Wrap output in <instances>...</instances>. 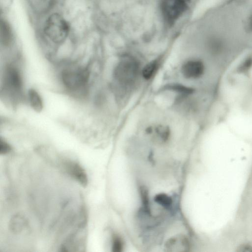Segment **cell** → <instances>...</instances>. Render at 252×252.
I'll return each instance as SVG.
<instances>
[{
    "label": "cell",
    "instance_id": "cell-8",
    "mask_svg": "<svg viewBox=\"0 0 252 252\" xmlns=\"http://www.w3.org/2000/svg\"><path fill=\"white\" fill-rule=\"evenodd\" d=\"M165 249L168 252H187L189 249V241L183 235L173 237L166 241Z\"/></svg>",
    "mask_w": 252,
    "mask_h": 252
},
{
    "label": "cell",
    "instance_id": "cell-5",
    "mask_svg": "<svg viewBox=\"0 0 252 252\" xmlns=\"http://www.w3.org/2000/svg\"><path fill=\"white\" fill-rule=\"evenodd\" d=\"M188 0H162L161 9L164 19L174 23L186 10Z\"/></svg>",
    "mask_w": 252,
    "mask_h": 252
},
{
    "label": "cell",
    "instance_id": "cell-14",
    "mask_svg": "<svg viewBox=\"0 0 252 252\" xmlns=\"http://www.w3.org/2000/svg\"><path fill=\"white\" fill-rule=\"evenodd\" d=\"M123 243L121 238L117 235L114 234L112 238V251L120 252L122 251Z\"/></svg>",
    "mask_w": 252,
    "mask_h": 252
},
{
    "label": "cell",
    "instance_id": "cell-10",
    "mask_svg": "<svg viewBox=\"0 0 252 252\" xmlns=\"http://www.w3.org/2000/svg\"><path fill=\"white\" fill-rule=\"evenodd\" d=\"M159 65V62L157 60L147 63L142 70L143 77L146 80L151 79L158 71Z\"/></svg>",
    "mask_w": 252,
    "mask_h": 252
},
{
    "label": "cell",
    "instance_id": "cell-11",
    "mask_svg": "<svg viewBox=\"0 0 252 252\" xmlns=\"http://www.w3.org/2000/svg\"><path fill=\"white\" fill-rule=\"evenodd\" d=\"M165 89L183 94H189L194 92L192 88L180 84H168Z\"/></svg>",
    "mask_w": 252,
    "mask_h": 252
},
{
    "label": "cell",
    "instance_id": "cell-2",
    "mask_svg": "<svg viewBox=\"0 0 252 252\" xmlns=\"http://www.w3.org/2000/svg\"><path fill=\"white\" fill-rule=\"evenodd\" d=\"M0 80L1 96L6 103L16 107L26 100L27 91L20 63L14 61L4 63Z\"/></svg>",
    "mask_w": 252,
    "mask_h": 252
},
{
    "label": "cell",
    "instance_id": "cell-12",
    "mask_svg": "<svg viewBox=\"0 0 252 252\" xmlns=\"http://www.w3.org/2000/svg\"><path fill=\"white\" fill-rule=\"evenodd\" d=\"M252 67V56H249L238 66L236 71L240 74L248 73Z\"/></svg>",
    "mask_w": 252,
    "mask_h": 252
},
{
    "label": "cell",
    "instance_id": "cell-4",
    "mask_svg": "<svg viewBox=\"0 0 252 252\" xmlns=\"http://www.w3.org/2000/svg\"><path fill=\"white\" fill-rule=\"evenodd\" d=\"M139 65L132 59H126L119 62L114 70V77L116 81L121 84H130L137 76Z\"/></svg>",
    "mask_w": 252,
    "mask_h": 252
},
{
    "label": "cell",
    "instance_id": "cell-7",
    "mask_svg": "<svg viewBox=\"0 0 252 252\" xmlns=\"http://www.w3.org/2000/svg\"><path fill=\"white\" fill-rule=\"evenodd\" d=\"M69 174L83 186L87 185L88 178L84 169L77 162L67 161L64 164Z\"/></svg>",
    "mask_w": 252,
    "mask_h": 252
},
{
    "label": "cell",
    "instance_id": "cell-15",
    "mask_svg": "<svg viewBox=\"0 0 252 252\" xmlns=\"http://www.w3.org/2000/svg\"><path fill=\"white\" fill-rule=\"evenodd\" d=\"M140 190L141 198L144 208L148 213H150V209L149 206V198L147 189L145 187H142L140 188Z\"/></svg>",
    "mask_w": 252,
    "mask_h": 252
},
{
    "label": "cell",
    "instance_id": "cell-18",
    "mask_svg": "<svg viewBox=\"0 0 252 252\" xmlns=\"http://www.w3.org/2000/svg\"><path fill=\"white\" fill-rule=\"evenodd\" d=\"M246 29L249 33L252 34V12L250 13L246 20Z\"/></svg>",
    "mask_w": 252,
    "mask_h": 252
},
{
    "label": "cell",
    "instance_id": "cell-6",
    "mask_svg": "<svg viewBox=\"0 0 252 252\" xmlns=\"http://www.w3.org/2000/svg\"><path fill=\"white\" fill-rule=\"evenodd\" d=\"M205 65L199 60H191L183 63L181 67L183 75L187 79H198L205 72Z\"/></svg>",
    "mask_w": 252,
    "mask_h": 252
},
{
    "label": "cell",
    "instance_id": "cell-16",
    "mask_svg": "<svg viewBox=\"0 0 252 252\" xmlns=\"http://www.w3.org/2000/svg\"><path fill=\"white\" fill-rule=\"evenodd\" d=\"M156 133L163 141H166L169 137V131L167 127L159 126L156 129Z\"/></svg>",
    "mask_w": 252,
    "mask_h": 252
},
{
    "label": "cell",
    "instance_id": "cell-17",
    "mask_svg": "<svg viewBox=\"0 0 252 252\" xmlns=\"http://www.w3.org/2000/svg\"><path fill=\"white\" fill-rule=\"evenodd\" d=\"M11 150L10 145L4 139H0V154H6Z\"/></svg>",
    "mask_w": 252,
    "mask_h": 252
},
{
    "label": "cell",
    "instance_id": "cell-1",
    "mask_svg": "<svg viewBox=\"0 0 252 252\" xmlns=\"http://www.w3.org/2000/svg\"><path fill=\"white\" fill-rule=\"evenodd\" d=\"M58 79L63 90L77 99L85 98L89 94L93 71L89 63H62Z\"/></svg>",
    "mask_w": 252,
    "mask_h": 252
},
{
    "label": "cell",
    "instance_id": "cell-3",
    "mask_svg": "<svg viewBox=\"0 0 252 252\" xmlns=\"http://www.w3.org/2000/svg\"><path fill=\"white\" fill-rule=\"evenodd\" d=\"M44 30L51 41L59 44L66 39L69 32V26L62 16L55 13L47 19Z\"/></svg>",
    "mask_w": 252,
    "mask_h": 252
},
{
    "label": "cell",
    "instance_id": "cell-13",
    "mask_svg": "<svg viewBox=\"0 0 252 252\" xmlns=\"http://www.w3.org/2000/svg\"><path fill=\"white\" fill-rule=\"evenodd\" d=\"M154 200L158 204L166 208L169 207L172 203L171 197L165 193H159L156 195L154 197Z\"/></svg>",
    "mask_w": 252,
    "mask_h": 252
},
{
    "label": "cell",
    "instance_id": "cell-9",
    "mask_svg": "<svg viewBox=\"0 0 252 252\" xmlns=\"http://www.w3.org/2000/svg\"><path fill=\"white\" fill-rule=\"evenodd\" d=\"M26 101L30 107L36 112H40L44 108L42 97L34 88H30L26 92Z\"/></svg>",
    "mask_w": 252,
    "mask_h": 252
}]
</instances>
